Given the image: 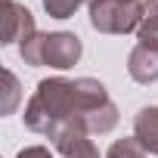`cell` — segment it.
<instances>
[{
	"label": "cell",
	"instance_id": "cell-1",
	"mask_svg": "<svg viewBox=\"0 0 158 158\" xmlns=\"http://www.w3.org/2000/svg\"><path fill=\"white\" fill-rule=\"evenodd\" d=\"M77 115V96H74V81L65 77H47L37 84L34 96L25 106V127L34 133H53L62 121Z\"/></svg>",
	"mask_w": 158,
	"mask_h": 158
},
{
	"label": "cell",
	"instance_id": "cell-2",
	"mask_svg": "<svg viewBox=\"0 0 158 158\" xmlns=\"http://www.w3.org/2000/svg\"><path fill=\"white\" fill-rule=\"evenodd\" d=\"M146 19V3L139 0H96L90 3V25L102 34L136 31Z\"/></svg>",
	"mask_w": 158,
	"mask_h": 158
},
{
	"label": "cell",
	"instance_id": "cell-3",
	"mask_svg": "<svg viewBox=\"0 0 158 158\" xmlns=\"http://www.w3.org/2000/svg\"><path fill=\"white\" fill-rule=\"evenodd\" d=\"M50 139H53V146L59 149L62 158H99V152L90 143V130H87V124H84L81 115L62 121L50 133Z\"/></svg>",
	"mask_w": 158,
	"mask_h": 158
},
{
	"label": "cell",
	"instance_id": "cell-4",
	"mask_svg": "<svg viewBox=\"0 0 158 158\" xmlns=\"http://www.w3.org/2000/svg\"><path fill=\"white\" fill-rule=\"evenodd\" d=\"M81 37L71 31H53L44 40V65L53 68H71L77 59H81Z\"/></svg>",
	"mask_w": 158,
	"mask_h": 158
},
{
	"label": "cell",
	"instance_id": "cell-5",
	"mask_svg": "<svg viewBox=\"0 0 158 158\" xmlns=\"http://www.w3.org/2000/svg\"><path fill=\"white\" fill-rule=\"evenodd\" d=\"M34 16L16 3V0H6V22H3V44H22L34 34Z\"/></svg>",
	"mask_w": 158,
	"mask_h": 158
},
{
	"label": "cell",
	"instance_id": "cell-6",
	"mask_svg": "<svg viewBox=\"0 0 158 158\" xmlns=\"http://www.w3.org/2000/svg\"><path fill=\"white\" fill-rule=\"evenodd\" d=\"M127 71L136 84H155L158 81V50L136 44L127 56Z\"/></svg>",
	"mask_w": 158,
	"mask_h": 158
},
{
	"label": "cell",
	"instance_id": "cell-7",
	"mask_svg": "<svg viewBox=\"0 0 158 158\" xmlns=\"http://www.w3.org/2000/svg\"><path fill=\"white\" fill-rule=\"evenodd\" d=\"M133 136L152 155H158V106H143L133 118Z\"/></svg>",
	"mask_w": 158,
	"mask_h": 158
},
{
	"label": "cell",
	"instance_id": "cell-8",
	"mask_svg": "<svg viewBox=\"0 0 158 158\" xmlns=\"http://www.w3.org/2000/svg\"><path fill=\"white\" fill-rule=\"evenodd\" d=\"M84 124H87L90 133H109V130L118 124V109H115V102L109 99L106 106H99V109H93L90 115H84Z\"/></svg>",
	"mask_w": 158,
	"mask_h": 158
},
{
	"label": "cell",
	"instance_id": "cell-9",
	"mask_svg": "<svg viewBox=\"0 0 158 158\" xmlns=\"http://www.w3.org/2000/svg\"><path fill=\"white\" fill-rule=\"evenodd\" d=\"M44 40H47V34L44 31H34L28 40L19 44V53H22L25 65H44Z\"/></svg>",
	"mask_w": 158,
	"mask_h": 158
},
{
	"label": "cell",
	"instance_id": "cell-10",
	"mask_svg": "<svg viewBox=\"0 0 158 158\" xmlns=\"http://www.w3.org/2000/svg\"><path fill=\"white\" fill-rule=\"evenodd\" d=\"M106 158H146V149L139 146L136 136H130V139H118V143L106 152Z\"/></svg>",
	"mask_w": 158,
	"mask_h": 158
},
{
	"label": "cell",
	"instance_id": "cell-11",
	"mask_svg": "<svg viewBox=\"0 0 158 158\" xmlns=\"http://www.w3.org/2000/svg\"><path fill=\"white\" fill-rule=\"evenodd\" d=\"M81 3H84V0H44V10L53 19H68V16H74V10Z\"/></svg>",
	"mask_w": 158,
	"mask_h": 158
},
{
	"label": "cell",
	"instance_id": "cell-12",
	"mask_svg": "<svg viewBox=\"0 0 158 158\" xmlns=\"http://www.w3.org/2000/svg\"><path fill=\"white\" fill-rule=\"evenodd\" d=\"M3 84H6V102H3V115H10L13 109H16V102H19V81H16V74L13 71H3Z\"/></svg>",
	"mask_w": 158,
	"mask_h": 158
},
{
	"label": "cell",
	"instance_id": "cell-13",
	"mask_svg": "<svg viewBox=\"0 0 158 158\" xmlns=\"http://www.w3.org/2000/svg\"><path fill=\"white\" fill-rule=\"evenodd\" d=\"M16 158H53V152H50L47 146H28V149H22Z\"/></svg>",
	"mask_w": 158,
	"mask_h": 158
},
{
	"label": "cell",
	"instance_id": "cell-14",
	"mask_svg": "<svg viewBox=\"0 0 158 158\" xmlns=\"http://www.w3.org/2000/svg\"><path fill=\"white\" fill-rule=\"evenodd\" d=\"M87 3H96V0H87Z\"/></svg>",
	"mask_w": 158,
	"mask_h": 158
}]
</instances>
